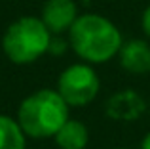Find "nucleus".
Here are the masks:
<instances>
[{
  "instance_id": "nucleus-9",
  "label": "nucleus",
  "mask_w": 150,
  "mask_h": 149,
  "mask_svg": "<svg viewBox=\"0 0 150 149\" xmlns=\"http://www.w3.org/2000/svg\"><path fill=\"white\" fill-rule=\"evenodd\" d=\"M0 149H25V132L17 120L0 115Z\"/></svg>"
},
{
  "instance_id": "nucleus-4",
  "label": "nucleus",
  "mask_w": 150,
  "mask_h": 149,
  "mask_svg": "<svg viewBox=\"0 0 150 149\" xmlns=\"http://www.w3.org/2000/svg\"><path fill=\"white\" fill-rule=\"evenodd\" d=\"M57 92L69 107H84L95 100L99 92V78L91 67L84 63L70 65L59 77Z\"/></svg>"
},
{
  "instance_id": "nucleus-11",
  "label": "nucleus",
  "mask_w": 150,
  "mask_h": 149,
  "mask_svg": "<svg viewBox=\"0 0 150 149\" xmlns=\"http://www.w3.org/2000/svg\"><path fill=\"white\" fill-rule=\"evenodd\" d=\"M143 31H144V34L146 37H150V6L144 10V14H143Z\"/></svg>"
},
{
  "instance_id": "nucleus-12",
  "label": "nucleus",
  "mask_w": 150,
  "mask_h": 149,
  "mask_svg": "<svg viewBox=\"0 0 150 149\" xmlns=\"http://www.w3.org/2000/svg\"><path fill=\"white\" fill-rule=\"evenodd\" d=\"M141 149H150V132H148L146 136H144L143 143H141Z\"/></svg>"
},
{
  "instance_id": "nucleus-7",
  "label": "nucleus",
  "mask_w": 150,
  "mask_h": 149,
  "mask_svg": "<svg viewBox=\"0 0 150 149\" xmlns=\"http://www.w3.org/2000/svg\"><path fill=\"white\" fill-rule=\"evenodd\" d=\"M120 63L133 74H144L150 71V46L144 40H127L120 48Z\"/></svg>"
},
{
  "instance_id": "nucleus-10",
  "label": "nucleus",
  "mask_w": 150,
  "mask_h": 149,
  "mask_svg": "<svg viewBox=\"0 0 150 149\" xmlns=\"http://www.w3.org/2000/svg\"><path fill=\"white\" fill-rule=\"evenodd\" d=\"M65 48H67L65 40H61V38H51V40H50V48H48V52H51V54H61Z\"/></svg>"
},
{
  "instance_id": "nucleus-3",
  "label": "nucleus",
  "mask_w": 150,
  "mask_h": 149,
  "mask_svg": "<svg viewBox=\"0 0 150 149\" xmlns=\"http://www.w3.org/2000/svg\"><path fill=\"white\" fill-rule=\"evenodd\" d=\"M51 34L42 19L21 17L8 27L2 38V48L8 59L17 65H27L48 52Z\"/></svg>"
},
{
  "instance_id": "nucleus-1",
  "label": "nucleus",
  "mask_w": 150,
  "mask_h": 149,
  "mask_svg": "<svg viewBox=\"0 0 150 149\" xmlns=\"http://www.w3.org/2000/svg\"><path fill=\"white\" fill-rule=\"evenodd\" d=\"M69 34L74 52L91 63H105L112 59L122 48V37L118 29L108 19L95 14L78 17L69 29Z\"/></svg>"
},
{
  "instance_id": "nucleus-5",
  "label": "nucleus",
  "mask_w": 150,
  "mask_h": 149,
  "mask_svg": "<svg viewBox=\"0 0 150 149\" xmlns=\"http://www.w3.org/2000/svg\"><path fill=\"white\" fill-rule=\"evenodd\" d=\"M76 19V4L72 0H48L42 8V21L50 33L69 31Z\"/></svg>"
},
{
  "instance_id": "nucleus-6",
  "label": "nucleus",
  "mask_w": 150,
  "mask_h": 149,
  "mask_svg": "<svg viewBox=\"0 0 150 149\" xmlns=\"http://www.w3.org/2000/svg\"><path fill=\"white\" fill-rule=\"evenodd\" d=\"M144 101L133 90L118 92L106 101V115L116 120H135L143 115Z\"/></svg>"
},
{
  "instance_id": "nucleus-8",
  "label": "nucleus",
  "mask_w": 150,
  "mask_h": 149,
  "mask_svg": "<svg viewBox=\"0 0 150 149\" xmlns=\"http://www.w3.org/2000/svg\"><path fill=\"white\" fill-rule=\"evenodd\" d=\"M88 128L80 120H67L55 134V142L61 149H84L88 145Z\"/></svg>"
},
{
  "instance_id": "nucleus-2",
  "label": "nucleus",
  "mask_w": 150,
  "mask_h": 149,
  "mask_svg": "<svg viewBox=\"0 0 150 149\" xmlns=\"http://www.w3.org/2000/svg\"><path fill=\"white\" fill-rule=\"evenodd\" d=\"M69 120V105L55 90H38L23 100L17 122L27 136L34 140L51 138Z\"/></svg>"
}]
</instances>
